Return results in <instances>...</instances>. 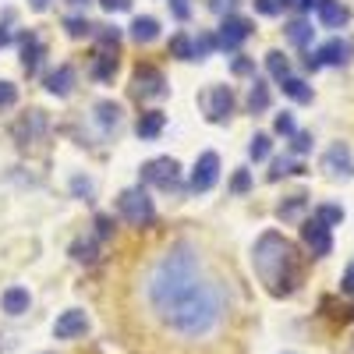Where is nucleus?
Listing matches in <instances>:
<instances>
[{
	"mask_svg": "<svg viewBox=\"0 0 354 354\" xmlns=\"http://www.w3.org/2000/svg\"><path fill=\"white\" fill-rule=\"evenodd\" d=\"M71 4H78V8H82V4H88V0H71Z\"/></svg>",
	"mask_w": 354,
	"mask_h": 354,
	"instance_id": "3c124183",
	"label": "nucleus"
},
{
	"mask_svg": "<svg viewBox=\"0 0 354 354\" xmlns=\"http://www.w3.org/2000/svg\"><path fill=\"white\" fill-rule=\"evenodd\" d=\"M71 192H75L78 198H93V181H88V177H75V181H71Z\"/></svg>",
	"mask_w": 354,
	"mask_h": 354,
	"instance_id": "4c0bfd02",
	"label": "nucleus"
},
{
	"mask_svg": "<svg viewBox=\"0 0 354 354\" xmlns=\"http://www.w3.org/2000/svg\"><path fill=\"white\" fill-rule=\"evenodd\" d=\"M117 213H121L131 227H149L156 220V209H153V198L145 195V188H128L121 192V198H117Z\"/></svg>",
	"mask_w": 354,
	"mask_h": 354,
	"instance_id": "7ed1b4c3",
	"label": "nucleus"
},
{
	"mask_svg": "<svg viewBox=\"0 0 354 354\" xmlns=\"http://www.w3.org/2000/svg\"><path fill=\"white\" fill-rule=\"evenodd\" d=\"M96 124L103 128V135L117 131V128H121V106H117V103H110V100L96 103Z\"/></svg>",
	"mask_w": 354,
	"mask_h": 354,
	"instance_id": "a211bd4d",
	"label": "nucleus"
},
{
	"mask_svg": "<svg viewBox=\"0 0 354 354\" xmlns=\"http://www.w3.org/2000/svg\"><path fill=\"white\" fill-rule=\"evenodd\" d=\"M287 39H290L294 46H308V43H312V25H308L305 18H294V21L287 25Z\"/></svg>",
	"mask_w": 354,
	"mask_h": 354,
	"instance_id": "393cba45",
	"label": "nucleus"
},
{
	"mask_svg": "<svg viewBox=\"0 0 354 354\" xmlns=\"http://www.w3.org/2000/svg\"><path fill=\"white\" fill-rule=\"evenodd\" d=\"M315 220H322L326 227H337V223L344 220V209H340V205H319V209H315Z\"/></svg>",
	"mask_w": 354,
	"mask_h": 354,
	"instance_id": "7c9ffc66",
	"label": "nucleus"
},
{
	"mask_svg": "<svg viewBox=\"0 0 354 354\" xmlns=\"http://www.w3.org/2000/svg\"><path fill=\"white\" fill-rule=\"evenodd\" d=\"M170 8H174V15L181 18V21H185V18L192 15V8H188V0H170Z\"/></svg>",
	"mask_w": 354,
	"mask_h": 354,
	"instance_id": "c03bdc74",
	"label": "nucleus"
},
{
	"mask_svg": "<svg viewBox=\"0 0 354 354\" xmlns=\"http://www.w3.org/2000/svg\"><path fill=\"white\" fill-rule=\"evenodd\" d=\"M283 4H294V0H283Z\"/></svg>",
	"mask_w": 354,
	"mask_h": 354,
	"instance_id": "603ef678",
	"label": "nucleus"
},
{
	"mask_svg": "<svg viewBox=\"0 0 354 354\" xmlns=\"http://www.w3.org/2000/svg\"><path fill=\"white\" fill-rule=\"evenodd\" d=\"M319 21L326 25V28H344L351 21V11L340 4V0H319Z\"/></svg>",
	"mask_w": 354,
	"mask_h": 354,
	"instance_id": "4468645a",
	"label": "nucleus"
},
{
	"mask_svg": "<svg viewBox=\"0 0 354 354\" xmlns=\"http://www.w3.org/2000/svg\"><path fill=\"white\" fill-rule=\"evenodd\" d=\"M308 149H312V135L294 131V153H308Z\"/></svg>",
	"mask_w": 354,
	"mask_h": 354,
	"instance_id": "a19ab883",
	"label": "nucleus"
},
{
	"mask_svg": "<svg viewBox=\"0 0 354 354\" xmlns=\"http://www.w3.org/2000/svg\"><path fill=\"white\" fill-rule=\"evenodd\" d=\"M283 8H287L283 0H255V11H259V15H270V18H273V15H280Z\"/></svg>",
	"mask_w": 354,
	"mask_h": 354,
	"instance_id": "e433bc0d",
	"label": "nucleus"
},
{
	"mask_svg": "<svg viewBox=\"0 0 354 354\" xmlns=\"http://www.w3.org/2000/svg\"><path fill=\"white\" fill-rule=\"evenodd\" d=\"M15 100H18V88H15L11 82H0V110L15 106Z\"/></svg>",
	"mask_w": 354,
	"mask_h": 354,
	"instance_id": "c9c22d12",
	"label": "nucleus"
},
{
	"mask_svg": "<svg viewBox=\"0 0 354 354\" xmlns=\"http://www.w3.org/2000/svg\"><path fill=\"white\" fill-rule=\"evenodd\" d=\"M170 57H177V61H195V50H192V39L185 36V32H177V36H170Z\"/></svg>",
	"mask_w": 354,
	"mask_h": 354,
	"instance_id": "a878e982",
	"label": "nucleus"
},
{
	"mask_svg": "<svg viewBox=\"0 0 354 354\" xmlns=\"http://www.w3.org/2000/svg\"><path fill=\"white\" fill-rule=\"evenodd\" d=\"M209 8H213L216 15H230V11H234V0H209Z\"/></svg>",
	"mask_w": 354,
	"mask_h": 354,
	"instance_id": "a18cd8bd",
	"label": "nucleus"
},
{
	"mask_svg": "<svg viewBox=\"0 0 354 354\" xmlns=\"http://www.w3.org/2000/svg\"><path fill=\"white\" fill-rule=\"evenodd\" d=\"M163 124H167V117H163L160 110H145V113L138 117L135 131H138V138H142V142H153V138H160Z\"/></svg>",
	"mask_w": 354,
	"mask_h": 354,
	"instance_id": "dca6fc26",
	"label": "nucleus"
},
{
	"mask_svg": "<svg viewBox=\"0 0 354 354\" xmlns=\"http://www.w3.org/2000/svg\"><path fill=\"white\" fill-rule=\"evenodd\" d=\"M0 308H4L8 315H25L28 312V290L25 287H8L4 294H0Z\"/></svg>",
	"mask_w": 354,
	"mask_h": 354,
	"instance_id": "f3484780",
	"label": "nucleus"
},
{
	"mask_svg": "<svg viewBox=\"0 0 354 354\" xmlns=\"http://www.w3.org/2000/svg\"><path fill=\"white\" fill-rule=\"evenodd\" d=\"M131 93H135L138 100H163V96H167V78H163V71H160V68H153V64L135 68Z\"/></svg>",
	"mask_w": 354,
	"mask_h": 354,
	"instance_id": "39448f33",
	"label": "nucleus"
},
{
	"mask_svg": "<svg viewBox=\"0 0 354 354\" xmlns=\"http://www.w3.org/2000/svg\"><path fill=\"white\" fill-rule=\"evenodd\" d=\"M103 11H131V0H100Z\"/></svg>",
	"mask_w": 354,
	"mask_h": 354,
	"instance_id": "79ce46f5",
	"label": "nucleus"
},
{
	"mask_svg": "<svg viewBox=\"0 0 354 354\" xmlns=\"http://www.w3.org/2000/svg\"><path fill=\"white\" fill-rule=\"evenodd\" d=\"M93 75H96L100 82H110V78L117 75V53H113V50H100V53H96Z\"/></svg>",
	"mask_w": 354,
	"mask_h": 354,
	"instance_id": "4be33fe9",
	"label": "nucleus"
},
{
	"mask_svg": "<svg viewBox=\"0 0 354 354\" xmlns=\"http://www.w3.org/2000/svg\"><path fill=\"white\" fill-rule=\"evenodd\" d=\"M160 36V21L153 18V15H138L135 21H131V39L135 43H153Z\"/></svg>",
	"mask_w": 354,
	"mask_h": 354,
	"instance_id": "6ab92c4d",
	"label": "nucleus"
},
{
	"mask_svg": "<svg viewBox=\"0 0 354 354\" xmlns=\"http://www.w3.org/2000/svg\"><path fill=\"white\" fill-rule=\"evenodd\" d=\"M347 294H354V266H351V270H347V277H344V283H340Z\"/></svg>",
	"mask_w": 354,
	"mask_h": 354,
	"instance_id": "49530a36",
	"label": "nucleus"
},
{
	"mask_svg": "<svg viewBox=\"0 0 354 354\" xmlns=\"http://www.w3.org/2000/svg\"><path fill=\"white\" fill-rule=\"evenodd\" d=\"M252 266L259 280L266 283V290L273 298H287V294L298 290L301 277H305V259L301 252L294 248V241H287L283 234L270 230L255 241V252H252Z\"/></svg>",
	"mask_w": 354,
	"mask_h": 354,
	"instance_id": "f03ea898",
	"label": "nucleus"
},
{
	"mask_svg": "<svg viewBox=\"0 0 354 354\" xmlns=\"http://www.w3.org/2000/svg\"><path fill=\"white\" fill-rule=\"evenodd\" d=\"M270 149H273L270 135H255L252 145H248V156H252V160H266V156H270Z\"/></svg>",
	"mask_w": 354,
	"mask_h": 354,
	"instance_id": "2f4dec72",
	"label": "nucleus"
},
{
	"mask_svg": "<svg viewBox=\"0 0 354 354\" xmlns=\"http://www.w3.org/2000/svg\"><path fill=\"white\" fill-rule=\"evenodd\" d=\"M88 330V315L82 312V308H68L61 319L53 322V337L57 340H75V337H82Z\"/></svg>",
	"mask_w": 354,
	"mask_h": 354,
	"instance_id": "f8f14e48",
	"label": "nucleus"
},
{
	"mask_svg": "<svg viewBox=\"0 0 354 354\" xmlns=\"http://www.w3.org/2000/svg\"><path fill=\"white\" fill-rule=\"evenodd\" d=\"M8 39H11V32H8V28H0V46H8Z\"/></svg>",
	"mask_w": 354,
	"mask_h": 354,
	"instance_id": "8fccbe9b",
	"label": "nucleus"
},
{
	"mask_svg": "<svg viewBox=\"0 0 354 354\" xmlns=\"http://www.w3.org/2000/svg\"><path fill=\"white\" fill-rule=\"evenodd\" d=\"M273 128H277V135H283V138L294 135V117H290V113H277V124H273Z\"/></svg>",
	"mask_w": 354,
	"mask_h": 354,
	"instance_id": "58836bf2",
	"label": "nucleus"
},
{
	"mask_svg": "<svg viewBox=\"0 0 354 354\" xmlns=\"http://www.w3.org/2000/svg\"><path fill=\"white\" fill-rule=\"evenodd\" d=\"M110 234H113V220H110V216H96V238L106 241Z\"/></svg>",
	"mask_w": 354,
	"mask_h": 354,
	"instance_id": "ea45409f",
	"label": "nucleus"
},
{
	"mask_svg": "<svg viewBox=\"0 0 354 354\" xmlns=\"http://www.w3.org/2000/svg\"><path fill=\"white\" fill-rule=\"evenodd\" d=\"M322 170H326L330 177H340V181H347V177H354V156H351V145L347 142H333L326 156H322Z\"/></svg>",
	"mask_w": 354,
	"mask_h": 354,
	"instance_id": "0eeeda50",
	"label": "nucleus"
},
{
	"mask_svg": "<svg viewBox=\"0 0 354 354\" xmlns=\"http://www.w3.org/2000/svg\"><path fill=\"white\" fill-rule=\"evenodd\" d=\"M64 28H68V36H71V39H82V36H93V28H96V25L88 21V18H68Z\"/></svg>",
	"mask_w": 354,
	"mask_h": 354,
	"instance_id": "c756f323",
	"label": "nucleus"
},
{
	"mask_svg": "<svg viewBox=\"0 0 354 354\" xmlns=\"http://www.w3.org/2000/svg\"><path fill=\"white\" fill-rule=\"evenodd\" d=\"M301 238H305V245H308V252H312L315 259H322V255L333 252L330 227L322 223V220H305V223H301Z\"/></svg>",
	"mask_w": 354,
	"mask_h": 354,
	"instance_id": "1a4fd4ad",
	"label": "nucleus"
},
{
	"mask_svg": "<svg viewBox=\"0 0 354 354\" xmlns=\"http://www.w3.org/2000/svg\"><path fill=\"white\" fill-rule=\"evenodd\" d=\"M298 4V11H312V8H319V0H294Z\"/></svg>",
	"mask_w": 354,
	"mask_h": 354,
	"instance_id": "de8ad7c7",
	"label": "nucleus"
},
{
	"mask_svg": "<svg viewBox=\"0 0 354 354\" xmlns=\"http://www.w3.org/2000/svg\"><path fill=\"white\" fill-rule=\"evenodd\" d=\"M248 36H252V21L241 18V15H227L223 25H220V36H216V39H220L223 50H238Z\"/></svg>",
	"mask_w": 354,
	"mask_h": 354,
	"instance_id": "9d476101",
	"label": "nucleus"
},
{
	"mask_svg": "<svg viewBox=\"0 0 354 354\" xmlns=\"http://www.w3.org/2000/svg\"><path fill=\"white\" fill-rule=\"evenodd\" d=\"M266 68H270V75H273L277 82H283V78L290 75V64H287V57H283L280 50H273V53H266Z\"/></svg>",
	"mask_w": 354,
	"mask_h": 354,
	"instance_id": "cd10ccee",
	"label": "nucleus"
},
{
	"mask_svg": "<svg viewBox=\"0 0 354 354\" xmlns=\"http://www.w3.org/2000/svg\"><path fill=\"white\" fill-rule=\"evenodd\" d=\"M280 85H283V93H287L294 103H312V85H308L305 78H294V75H287Z\"/></svg>",
	"mask_w": 354,
	"mask_h": 354,
	"instance_id": "5701e85b",
	"label": "nucleus"
},
{
	"mask_svg": "<svg viewBox=\"0 0 354 354\" xmlns=\"http://www.w3.org/2000/svg\"><path fill=\"white\" fill-rule=\"evenodd\" d=\"M39 61H43V43H39L36 36H28V39L21 43V68H25L28 75H36Z\"/></svg>",
	"mask_w": 354,
	"mask_h": 354,
	"instance_id": "aec40b11",
	"label": "nucleus"
},
{
	"mask_svg": "<svg viewBox=\"0 0 354 354\" xmlns=\"http://www.w3.org/2000/svg\"><path fill=\"white\" fill-rule=\"evenodd\" d=\"M145 298L163 326L181 337L213 333L227 312L223 287L205 273L198 252L188 245H177L153 262L145 277Z\"/></svg>",
	"mask_w": 354,
	"mask_h": 354,
	"instance_id": "f257e3e1",
	"label": "nucleus"
},
{
	"mask_svg": "<svg viewBox=\"0 0 354 354\" xmlns=\"http://www.w3.org/2000/svg\"><path fill=\"white\" fill-rule=\"evenodd\" d=\"M216 177H220V156L216 153H202L198 160H195V170H192V181H188V188L198 195V192H209L213 185H216Z\"/></svg>",
	"mask_w": 354,
	"mask_h": 354,
	"instance_id": "6e6552de",
	"label": "nucleus"
},
{
	"mask_svg": "<svg viewBox=\"0 0 354 354\" xmlns=\"http://www.w3.org/2000/svg\"><path fill=\"white\" fill-rule=\"evenodd\" d=\"M305 209H308V195H290L287 202H280V205H277V216H280L283 223H294Z\"/></svg>",
	"mask_w": 354,
	"mask_h": 354,
	"instance_id": "412c9836",
	"label": "nucleus"
},
{
	"mask_svg": "<svg viewBox=\"0 0 354 354\" xmlns=\"http://www.w3.org/2000/svg\"><path fill=\"white\" fill-rule=\"evenodd\" d=\"M46 88L53 96H71V88H75V68L71 64H61L57 71L46 75Z\"/></svg>",
	"mask_w": 354,
	"mask_h": 354,
	"instance_id": "2eb2a0df",
	"label": "nucleus"
},
{
	"mask_svg": "<svg viewBox=\"0 0 354 354\" xmlns=\"http://www.w3.org/2000/svg\"><path fill=\"white\" fill-rule=\"evenodd\" d=\"M315 57H319V64L344 68V64L351 61V43H347V39H330V43H322V46L315 50Z\"/></svg>",
	"mask_w": 354,
	"mask_h": 354,
	"instance_id": "ddd939ff",
	"label": "nucleus"
},
{
	"mask_svg": "<svg viewBox=\"0 0 354 354\" xmlns=\"http://www.w3.org/2000/svg\"><path fill=\"white\" fill-rule=\"evenodd\" d=\"M181 181V163L174 156H156L142 167V185H153V188H174Z\"/></svg>",
	"mask_w": 354,
	"mask_h": 354,
	"instance_id": "20e7f679",
	"label": "nucleus"
},
{
	"mask_svg": "<svg viewBox=\"0 0 354 354\" xmlns=\"http://www.w3.org/2000/svg\"><path fill=\"white\" fill-rule=\"evenodd\" d=\"M198 103H202L205 117H209L213 124H223L227 117L234 113V93H230L227 85H213V88H205V93L198 96Z\"/></svg>",
	"mask_w": 354,
	"mask_h": 354,
	"instance_id": "423d86ee",
	"label": "nucleus"
},
{
	"mask_svg": "<svg viewBox=\"0 0 354 354\" xmlns=\"http://www.w3.org/2000/svg\"><path fill=\"white\" fill-rule=\"evenodd\" d=\"M71 255H75L78 262H85V266H93V262L100 259V245H96L93 238H85V241H75V248H71Z\"/></svg>",
	"mask_w": 354,
	"mask_h": 354,
	"instance_id": "bb28decb",
	"label": "nucleus"
},
{
	"mask_svg": "<svg viewBox=\"0 0 354 354\" xmlns=\"http://www.w3.org/2000/svg\"><path fill=\"white\" fill-rule=\"evenodd\" d=\"M294 170H301V167H294V160H290V156H280V160H273L270 181H280V177H287V174H294Z\"/></svg>",
	"mask_w": 354,
	"mask_h": 354,
	"instance_id": "473e14b6",
	"label": "nucleus"
},
{
	"mask_svg": "<svg viewBox=\"0 0 354 354\" xmlns=\"http://www.w3.org/2000/svg\"><path fill=\"white\" fill-rule=\"evenodd\" d=\"M100 28V43H103V50H113L117 53V43H121V32H117V25L110 28V25H96Z\"/></svg>",
	"mask_w": 354,
	"mask_h": 354,
	"instance_id": "72a5a7b5",
	"label": "nucleus"
},
{
	"mask_svg": "<svg viewBox=\"0 0 354 354\" xmlns=\"http://www.w3.org/2000/svg\"><path fill=\"white\" fill-rule=\"evenodd\" d=\"M252 188V174L248 170H238V174H234V181H230V192L234 195H245Z\"/></svg>",
	"mask_w": 354,
	"mask_h": 354,
	"instance_id": "f704fd0d",
	"label": "nucleus"
},
{
	"mask_svg": "<svg viewBox=\"0 0 354 354\" xmlns=\"http://www.w3.org/2000/svg\"><path fill=\"white\" fill-rule=\"evenodd\" d=\"M220 46V39L213 36V32H202L198 39H192V50H195V61H205V57H209L213 50Z\"/></svg>",
	"mask_w": 354,
	"mask_h": 354,
	"instance_id": "c85d7f7f",
	"label": "nucleus"
},
{
	"mask_svg": "<svg viewBox=\"0 0 354 354\" xmlns=\"http://www.w3.org/2000/svg\"><path fill=\"white\" fill-rule=\"evenodd\" d=\"M46 131H50V124H46V113H43V110H28V113L21 117V121L15 124V135H18V142H21V145L39 142Z\"/></svg>",
	"mask_w": 354,
	"mask_h": 354,
	"instance_id": "9b49d317",
	"label": "nucleus"
},
{
	"mask_svg": "<svg viewBox=\"0 0 354 354\" xmlns=\"http://www.w3.org/2000/svg\"><path fill=\"white\" fill-rule=\"evenodd\" d=\"M28 8H32V11H46L50 0H28Z\"/></svg>",
	"mask_w": 354,
	"mask_h": 354,
	"instance_id": "09e8293b",
	"label": "nucleus"
},
{
	"mask_svg": "<svg viewBox=\"0 0 354 354\" xmlns=\"http://www.w3.org/2000/svg\"><path fill=\"white\" fill-rule=\"evenodd\" d=\"M255 71V64L248 61V57H238V61H234V75H252Z\"/></svg>",
	"mask_w": 354,
	"mask_h": 354,
	"instance_id": "37998d69",
	"label": "nucleus"
},
{
	"mask_svg": "<svg viewBox=\"0 0 354 354\" xmlns=\"http://www.w3.org/2000/svg\"><path fill=\"white\" fill-rule=\"evenodd\" d=\"M248 110L252 113H262V110H270V88H266V82H252L248 88Z\"/></svg>",
	"mask_w": 354,
	"mask_h": 354,
	"instance_id": "b1692460",
	"label": "nucleus"
}]
</instances>
